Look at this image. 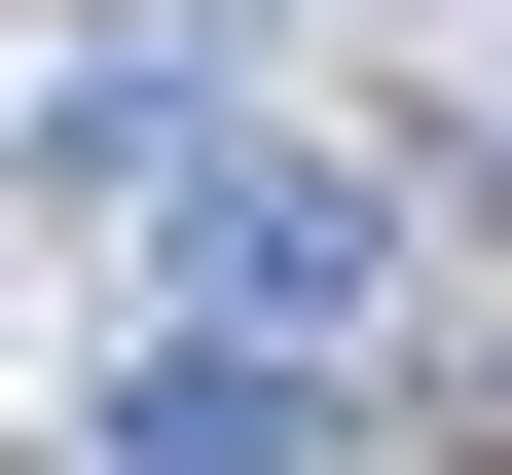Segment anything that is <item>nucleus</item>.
Returning a JSON list of instances; mask_svg holds the SVG:
<instances>
[{
	"label": "nucleus",
	"instance_id": "nucleus-2",
	"mask_svg": "<svg viewBox=\"0 0 512 475\" xmlns=\"http://www.w3.org/2000/svg\"><path fill=\"white\" fill-rule=\"evenodd\" d=\"M293 439H330L293 329H147V366H110V475H293Z\"/></svg>",
	"mask_w": 512,
	"mask_h": 475
},
{
	"label": "nucleus",
	"instance_id": "nucleus-1",
	"mask_svg": "<svg viewBox=\"0 0 512 475\" xmlns=\"http://www.w3.org/2000/svg\"><path fill=\"white\" fill-rule=\"evenodd\" d=\"M183 293L330 366V329H366V183H293V147H183Z\"/></svg>",
	"mask_w": 512,
	"mask_h": 475
}]
</instances>
